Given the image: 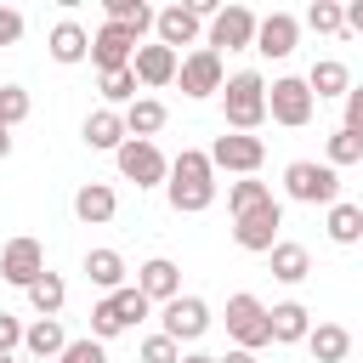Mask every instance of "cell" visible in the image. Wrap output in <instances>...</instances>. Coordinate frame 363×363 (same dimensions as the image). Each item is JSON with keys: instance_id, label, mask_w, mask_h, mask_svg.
<instances>
[{"instance_id": "484cf974", "label": "cell", "mask_w": 363, "mask_h": 363, "mask_svg": "<svg viewBox=\"0 0 363 363\" xmlns=\"http://www.w3.org/2000/svg\"><path fill=\"white\" fill-rule=\"evenodd\" d=\"M119 142H125V119H119L113 108H96V113L85 119V147H96V153H119Z\"/></svg>"}, {"instance_id": "ac0fdd59", "label": "cell", "mask_w": 363, "mask_h": 363, "mask_svg": "<svg viewBox=\"0 0 363 363\" xmlns=\"http://www.w3.org/2000/svg\"><path fill=\"white\" fill-rule=\"evenodd\" d=\"M74 216H79L85 227H108V221L119 216V193H113L108 182H85V187L74 193Z\"/></svg>"}, {"instance_id": "f6af8a7d", "label": "cell", "mask_w": 363, "mask_h": 363, "mask_svg": "<svg viewBox=\"0 0 363 363\" xmlns=\"http://www.w3.org/2000/svg\"><path fill=\"white\" fill-rule=\"evenodd\" d=\"M0 363H17V357H0Z\"/></svg>"}, {"instance_id": "6da1fadb", "label": "cell", "mask_w": 363, "mask_h": 363, "mask_svg": "<svg viewBox=\"0 0 363 363\" xmlns=\"http://www.w3.org/2000/svg\"><path fill=\"white\" fill-rule=\"evenodd\" d=\"M164 199H170L176 216H199V210H210V204H216V164H210V153L182 147V153L170 159Z\"/></svg>"}, {"instance_id": "4316f807", "label": "cell", "mask_w": 363, "mask_h": 363, "mask_svg": "<svg viewBox=\"0 0 363 363\" xmlns=\"http://www.w3.org/2000/svg\"><path fill=\"white\" fill-rule=\"evenodd\" d=\"M62 346H68V335H62L57 318H34V323L23 329V352H28V357H62Z\"/></svg>"}, {"instance_id": "7bdbcfd3", "label": "cell", "mask_w": 363, "mask_h": 363, "mask_svg": "<svg viewBox=\"0 0 363 363\" xmlns=\"http://www.w3.org/2000/svg\"><path fill=\"white\" fill-rule=\"evenodd\" d=\"M182 363H216L210 352H182Z\"/></svg>"}, {"instance_id": "8d00e7d4", "label": "cell", "mask_w": 363, "mask_h": 363, "mask_svg": "<svg viewBox=\"0 0 363 363\" xmlns=\"http://www.w3.org/2000/svg\"><path fill=\"white\" fill-rule=\"evenodd\" d=\"M57 363H108V352H102V340H91V335H85V340H68Z\"/></svg>"}, {"instance_id": "4fadbf2b", "label": "cell", "mask_w": 363, "mask_h": 363, "mask_svg": "<svg viewBox=\"0 0 363 363\" xmlns=\"http://www.w3.org/2000/svg\"><path fill=\"white\" fill-rule=\"evenodd\" d=\"M210 329V306L199 301V295H176V301H164V329L159 335H170L176 346L182 340H199Z\"/></svg>"}, {"instance_id": "ee69618b", "label": "cell", "mask_w": 363, "mask_h": 363, "mask_svg": "<svg viewBox=\"0 0 363 363\" xmlns=\"http://www.w3.org/2000/svg\"><path fill=\"white\" fill-rule=\"evenodd\" d=\"M6 153H11V130H0V159H6Z\"/></svg>"}, {"instance_id": "5bb4252c", "label": "cell", "mask_w": 363, "mask_h": 363, "mask_svg": "<svg viewBox=\"0 0 363 363\" xmlns=\"http://www.w3.org/2000/svg\"><path fill=\"white\" fill-rule=\"evenodd\" d=\"M295 40H301V17L272 11V17H261V23H255V45H250V51H261V57H289V51H295Z\"/></svg>"}, {"instance_id": "1f68e13d", "label": "cell", "mask_w": 363, "mask_h": 363, "mask_svg": "<svg viewBox=\"0 0 363 363\" xmlns=\"http://www.w3.org/2000/svg\"><path fill=\"white\" fill-rule=\"evenodd\" d=\"M96 91H102V102L119 113V108H130L136 102V74L130 68H113V74H96Z\"/></svg>"}, {"instance_id": "83f0119b", "label": "cell", "mask_w": 363, "mask_h": 363, "mask_svg": "<svg viewBox=\"0 0 363 363\" xmlns=\"http://www.w3.org/2000/svg\"><path fill=\"white\" fill-rule=\"evenodd\" d=\"M306 91L323 102V96H346L352 91V74H346V62H335V57H323V62H312V74H306Z\"/></svg>"}, {"instance_id": "d4e9b609", "label": "cell", "mask_w": 363, "mask_h": 363, "mask_svg": "<svg viewBox=\"0 0 363 363\" xmlns=\"http://www.w3.org/2000/svg\"><path fill=\"white\" fill-rule=\"evenodd\" d=\"M306 352H312L318 363H346V357H352V335H346L340 323H312Z\"/></svg>"}, {"instance_id": "2e32d148", "label": "cell", "mask_w": 363, "mask_h": 363, "mask_svg": "<svg viewBox=\"0 0 363 363\" xmlns=\"http://www.w3.org/2000/svg\"><path fill=\"white\" fill-rule=\"evenodd\" d=\"M136 289H142L147 301H159V306H164V301H176V295H182V267H176L170 255H153V261H142V267H136Z\"/></svg>"}, {"instance_id": "d6a6232c", "label": "cell", "mask_w": 363, "mask_h": 363, "mask_svg": "<svg viewBox=\"0 0 363 363\" xmlns=\"http://www.w3.org/2000/svg\"><path fill=\"white\" fill-rule=\"evenodd\" d=\"M306 28H312V34H340V28H346V6L312 0V6H306Z\"/></svg>"}, {"instance_id": "d590c367", "label": "cell", "mask_w": 363, "mask_h": 363, "mask_svg": "<svg viewBox=\"0 0 363 363\" xmlns=\"http://www.w3.org/2000/svg\"><path fill=\"white\" fill-rule=\"evenodd\" d=\"M142 363H182V346L170 335H147L142 340Z\"/></svg>"}, {"instance_id": "d6986e66", "label": "cell", "mask_w": 363, "mask_h": 363, "mask_svg": "<svg viewBox=\"0 0 363 363\" xmlns=\"http://www.w3.org/2000/svg\"><path fill=\"white\" fill-rule=\"evenodd\" d=\"M267 329H272V346H295L312 335V312L301 301H278V306H267Z\"/></svg>"}, {"instance_id": "9c48e42d", "label": "cell", "mask_w": 363, "mask_h": 363, "mask_svg": "<svg viewBox=\"0 0 363 363\" xmlns=\"http://www.w3.org/2000/svg\"><path fill=\"white\" fill-rule=\"evenodd\" d=\"M278 227H284V204L272 199V204H261V210H250V216L233 221V244L250 250V255H267L278 244Z\"/></svg>"}, {"instance_id": "603a6c76", "label": "cell", "mask_w": 363, "mask_h": 363, "mask_svg": "<svg viewBox=\"0 0 363 363\" xmlns=\"http://www.w3.org/2000/svg\"><path fill=\"white\" fill-rule=\"evenodd\" d=\"M125 272H130V267H125V255H119V250H91V255H85V278H91L102 295L125 289Z\"/></svg>"}, {"instance_id": "7c38bea8", "label": "cell", "mask_w": 363, "mask_h": 363, "mask_svg": "<svg viewBox=\"0 0 363 363\" xmlns=\"http://www.w3.org/2000/svg\"><path fill=\"white\" fill-rule=\"evenodd\" d=\"M40 272H45V250H40V238H11V244L0 250V284L28 289Z\"/></svg>"}, {"instance_id": "7402d4cb", "label": "cell", "mask_w": 363, "mask_h": 363, "mask_svg": "<svg viewBox=\"0 0 363 363\" xmlns=\"http://www.w3.org/2000/svg\"><path fill=\"white\" fill-rule=\"evenodd\" d=\"M267 261H272V278H278V284H301V278L312 272V255H306V244H295V238H278V244L267 250Z\"/></svg>"}, {"instance_id": "f1b7e54d", "label": "cell", "mask_w": 363, "mask_h": 363, "mask_svg": "<svg viewBox=\"0 0 363 363\" xmlns=\"http://www.w3.org/2000/svg\"><path fill=\"white\" fill-rule=\"evenodd\" d=\"M323 233L335 238V244H363V204H329V221H323Z\"/></svg>"}, {"instance_id": "52a82bcc", "label": "cell", "mask_w": 363, "mask_h": 363, "mask_svg": "<svg viewBox=\"0 0 363 363\" xmlns=\"http://www.w3.org/2000/svg\"><path fill=\"white\" fill-rule=\"evenodd\" d=\"M255 11L250 6H221L216 17H210V34H204V45L221 57V51H250L255 45Z\"/></svg>"}, {"instance_id": "cb8c5ba5", "label": "cell", "mask_w": 363, "mask_h": 363, "mask_svg": "<svg viewBox=\"0 0 363 363\" xmlns=\"http://www.w3.org/2000/svg\"><path fill=\"white\" fill-rule=\"evenodd\" d=\"M23 295H28L34 318H57V312H62V301H68V284H62V272H51V267H45V272H40Z\"/></svg>"}, {"instance_id": "e575fe53", "label": "cell", "mask_w": 363, "mask_h": 363, "mask_svg": "<svg viewBox=\"0 0 363 363\" xmlns=\"http://www.w3.org/2000/svg\"><path fill=\"white\" fill-rule=\"evenodd\" d=\"M357 159H363V136L335 130V136H329V159H323V164H329V170H340V164H357Z\"/></svg>"}, {"instance_id": "8992f818", "label": "cell", "mask_w": 363, "mask_h": 363, "mask_svg": "<svg viewBox=\"0 0 363 363\" xmlns=\"http://www.w3.org/2000/svg\"><path fill=\"white\" fill-rule=\"evenodd\" d=\"M227 335H233L238 352H261V346H272L267 306H261L255 295H233V301H227Z\"/></svg>"}, {"instance_id": "ffe728a7", "label": "cell", "mask_w": 363, "mask_h": 363, "mask_svg": "<svg viewBox=\"0 0 363 363\" xmlns=\"http://www.w3.org/2000/svg\"><path fill=\"white\" fill-rule=\"evenodd\" d=\"M45 51H51V62H62V68H74V62H85L91 57V34L74 23V17H62L51 34H45Z\"/></svg>"}, {"instance_id": "277c9868", "label": "cell", "mask_w": 363, "mask_h": 363, "mask_svg": "<svg viewBox=\"0 0 363 363\" xmlns=\"http://www.w3.org/2000/svg\"><path fill=\"white\" fill-rule=\"evenodd\" d=\"M113 164H119V176L136 182V187H164V176H170V159L159 153V142H136V136L119 142Z\"/></svg>"}, {"instance_id": "4dcf8cb0", "label": "cell", "mask_w": 363, "mask_h": 363, "mask_svg": "<svg viewBox=\"0 0 363 363\" xmlns=\"http://www.w3.org/2000/svg\"><path fill=\"white\" fill-rule=\"evenodd\" d=\"M261 204H272V187H267V182L244 176V182H233V187H227V210H233V221H238V216H250V210H261Z\"/></svg>"}, {"instance_id": "44dd1931", "label": "cell", "mask_w": 363, "mask_h": 363, "mask_svg": "<svg viewBox=\"0 0 363 363\" xmlns=\"http://www.w3.org/2000/svg\"><path fill=\"white\" fill-rule=\"evenodd\" d=\"M119 119H125V136H136V142H153V136L164 130V119H170V113H164V102H159V96H136V102H130Z\"/></svg>"}, {"instance_id": "60d3db41", "label": "cell", "mask_w": 363, "mask_h": 363, "mask_svg": "<svg viewBox=\"0 0 363 363\" xmlns=\"http://www.w3.org/2000/svg\"><path fill=\"white\" fill-rule=\"evenodd\" d=\"M346 28H352V34H363V0H352V6H346Z\"/></svg>"}, {"instance_id": "9a60e30c", "label": "cell", "mask_w": 363, "mask_h": 363, "mask_svg": "<svg viewBox=\"0 0 363 363\" xmlns=\"http://www.w3.org/2000/svg\"><path fill=\"white\" fill-rule=\"evenodd\" d=\"M176 68H182V57H176V51H164L159 40H153V45H136V57H130V74H136V85H147V91L170 85V79H176Z\"/></svg>"}, {"instance_id": "836d02e7", "label": "cell", "mask_w": 363, "mask_h": 363, "mask_svg": "<svg viewBox=\"0 0 363 363\" xmlns=\"http://www.w3.org/2000/svg\"><path fill=\"white\" fill-rule=\"evenodd\" d=\"M28 108H34V102H28V91H23V85H0V130L23 125V119H28Z\"/></svg>"}, {"instance_id": "ba28073f", "label": "cell", "mask_w": 363, "mask_h": 363, "mask_svg": "<svg viewBox=\"0 0 363 363\" xmlns=\"http://www.w3.org/2000/svg\"><path fill=\"white\" fill-rule=\"evenodd\" d=\"M261 159H267V142H261V136L227 130V136H216V142H210V164H216V170H233V176H255V170H261Z\"/></svg>"}, {"instance_id": "b9f144b4", "label": "cell", "mask_w": 363, "mask_h": 363, "mask_svg": "<svg viewBox=\"0 0 363 363\" xmlns=\"http://www.w3.org/2000/svg\"><path fill=\"white\" fill-rule=\"evenodd\" d=\"M216 363H255V352H238V346H233V352H227V357H216Z\"/></svg>"}, {"instance_id": "f35d334b", "label": "cell", "mask_w": 363, "mask_h": 363, "mask_svg": "<svg viewBox=\"0 0 363 363\" xmlns=\"http://www.w3.org/2000/svg\"><path fill=\"white\" fill-rule=\"evenodd\" d=\"M17 346H23V323H17L11 312H0V357H11Z\"/></svg>"}, {"instance_id": "e0dca14e", "label": "cell", "mask_w": 363, "mask_h": 363, "mask_svg": "<svg viewBox=\"0 0 363 363\" xmlns=\"http://www.w3.org/2000/svg\"><path fill=\"white\" fill-rule=\"evenodd\" d=\"M153 34H159V45H164V51L199 45V17H193L187 6H164V11H153Z\"/></svg>"}, {"instance_id": "f546056e", "label": "cell", "mask_w": 363, "mask_h": 363, "mask_svg": "<svg viewBox=\"0 0 363 363\" xmlns=\"http://www.w3.org/2000/svg\"><path fill=\"white\" fill-rule=\"evenodd\" d=\"M102 11H108V23H119V28H130L136 40L153 28V6L147 0H102Z\"/></svg>"}, {"instance_id": "3957f363", "label": "cell", "mask_w": 363, "mask_h": 363, "mask_svg": "<svg viewBox=\"0 0 363 363\" xmlns=\"http://www.w3.org/2000/svg\"><path fill=\"white\" fill-rule=\"evenodd\" d=\"M284 193L295 199V204H340V170H329V164H318V159H295V164H284Z\"/></svg>"}, {"instance_id": "5b68a950", "label": "cell", "mask_w": 363, "mask_h": 363, "mask_svg": "<svg viewBox=\"0 0 363 363\" xmlns=\"http://www.w3.org/2000/svg\"><path fill=\"white\" fill-rule=\"evenodd\" d=\"M312 108H318V96L306 91V79L284 74V79H272V85H267V113H272V125H289V130H301V125L312 119Z\"/></svg>"}, {"instance_id": "7a4b0ae2", "label": "cell", "mask_w": 363, "mask_h": 363, "mask_svg": "<svg viewBox=\"0 0 363 363\" xmlns=\"http://www.w3.org/2000/svg\"><path fill=\"white\" fill-rule=\"evenodd\" d=\"M221 119H227V130L255 136V125L267 119V79L255 68H244V74H233L221 85Z\"/></svg>"}, {"instance_id": "8fae6325", "label": "cell", "mask_w": 363, "mask_h": 363, "mask_svg": "<svg viewBox=\"0 0 363 363\" xmlns=\"http://www.w3.org/2000/svg\"><path fill=\"white\" fill-rule=\"evenodd\" d=\"M136 34L130 28H119V23H102L96 34H91V62H96V74H113V68H130V57H136Z\"/></svg>"}, {"instance_id": "ab89813d", "label": "cell", "mask_w": 363, "mask_h": 363, "mask_svg": "<svg viewBox=\"0 0 363 363\" xmlns=\"http://www.w3.org/2000/svg\"><path fill=\"white\" fill-rule=\"evenodd\" d=\"M17 40H23V11L0 6V45H17Z\"/></svg>"}, {"instance_id": "74e56055", "label": "cell", "mask_w": 363, "mask_h": 363, "mask_svg": "<svg viewBox=\"0 0 363 363\" xmlns=\"http://www.w3.org/2000/svg\"><path fill=\"white\" fill-rule=\"evenodd\" d=\"M340 102H346V125H340V130H352V136H363V85H352V91H346Z\"/></svg>"}, {"instance_id": "30bf717a", "label": "cell", "mask_w": 363, "mask_h": 363, "mask_svg": "<svg viewBox=\"0 0 363 363\" xmlns=\"http://www.w3.org/2000/svg\"><path fill=\"white\" fill-rule=\"evenodd\" d=\"M176 79H182V96H216V91L227 85V74H221V57H216L210 45L187 51V57H182V68H176Z\"/></svg>"}]
</instances>
